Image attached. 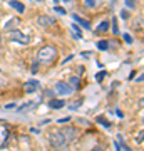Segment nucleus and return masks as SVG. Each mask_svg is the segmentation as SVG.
Wrapping results in <instances>:
<instances>
[{
	"mask_svg": "<svg viewBox=\"0 0 144 151\" xmlns=\"http://www.w3.org/2000/svg\"><path fill=\"white\" fill-rule=\"evenodd\" d=\"M106 76H107V74H106V70H101V72H97V74H96V81H97V82H102Z\"/></svg>",
	"mask_w": 144,
	"mask_h": 151,
	"instance_id": "17",
	"label": "nucleus"
},
{
	"mask_svg": "<svg viewBox=\"0 0 144 151\" xmlns=\"http://www.w3.org/2000/svg\"><path fill=\"white\" fill-rule=\"evenodd\" d=\"M70 27H72V30H74V39H80V30H79V27H77L75 24H72Z\"/></svg>",
	"mask_w": 144,
	"mask_h": 151,
	"instance_id": "18",
	"label": "nucleus"
},
{
	"mask_svg": "<svg viewBox=\"0 0 144 151\" xmlns=\"http://www.w3.org/2000/svg\"><path fill=\"white\" fill-rule=\"evenodd\" d=\"M91 151H104V150H102V148H99V146H96V148H92Z\"/></svg>",
	"mask_w": 144,
	"mask_h": 151,
	"instance_id": "27",
	"label": "nucleus"
},
{
	"mask_svg": "<svg viewBox=\"0 0 144 151\" xmlns=\"http://www.w3.org/2000/svg\"><path fill=\"white\" fill-rule=\"evenodd\" d=\"M85 5H89V7H96V0H85Z\"/></svg>",
	"mask_w": 144,
	"mask_h": 151,
	"instance_id": "21",
	"label": "nucleus"
},
{
	"mask_svg": "<svg viewBox=\"0 0 144 151\" xmlns=\"http://www.w3.org/2000/svg\"><path fill=\"white\" fill-rule=\"evenodd\" d=\"M67 121H70V116H67V118H62V119H59L57 123H67Z\"/></svg>",
	"mask_w": 144,
	"mask_h": 151,
	"instance_id": "24",
	"label": "nucleus"
},
{
	"mask_svg": "<svg viewBox=\"0 0 144 151\" xmlns=\"http://www.w3.org/2000/svg\"><path fill=\"white\" fill-rule=\"evenodd\" d=\"M114 146H116V150L117 151H123V148H121V145H119V141H114Z\"/></svg>",
	"mask_w": 144,
	"mask_h": 151,
	"instance_id": "25",
	"label": "nucleus"
},
{
	"mask_svg": "<svg viewBox=\"0 0 144 151\" xmlns=\"http://www.w3.org/2000/svg\"><path fill=\"white\" fill-rule=\"evenodd\" d=\"M112 30H114V34H117L119 30H117V24H116V19L112 20Z\"/></svg>",
	"mask_w": 144,
	"mask_h": 151,
	"instance_id": "22",
	"label": "nucleus"
},
{
	"mask_svg": "<svg viewBox=\"0 0 144 151\" xmlns=\"http://www.w3.org/2000/svg\"><path fill=\"white\" fill-rule=\"evenodd\" d=\"M35 106H37V103H29V104H24V106H22V108H19L17 109V111H25V109H32V108H35Z\"/></svg>",
	"mask_w": 144,
	"mask_h": 151,
	"instance_id": "15",
	"label": "nucleus"
},
{
	"mask_svg": "<svg viewBox=\"0 0 144 151\" xmlns=\"http://www.w3.org/2000/svg\"><path fill=\"white\" fill-rule=\"evenodd\" d=\"M55 57H57V49L52 47V45L42 47L37 54V59L40 60V62H50V60H54Z\"/></svg>",
	"mask_w": 144,
	"mask_h": 151,
	"instance_id": "1",
	"label": "nucleus"
},
{
	"mask_svg": "<svg viewBox=\"0 0 144 151\" xmlns=\"http://www.w3.org/2000/svg\"><path fill=\"white\" fill-rule=\"evenodd\" d=\"M72 19H74L75 22H79V25H80V27H84V29H91V25H89V22H87V20H84V19H80L79 15H75V14H74V15H72Z\"/></svg>",
	"mask_w": 144,
	"mask_h": 151,
	"instance_id": "10",
	"label": "nucleus"
},
{
	"mask_svg": "<svg viewBox=\"0 0 144 151\" xmlns=\"http://www.w3.org/2000/svg\"><path fill=\"white\" fill-rule=\"evenodd\" d=\"M124 4L128 9H136V0H124Z\"/></svg>",
	"mask_w": 144,
	"mask_h": 151,
	"instance_id": "19",
	"label": "nucleus"
},
{
	"mask_svg": "<svg viewBox=\"0 0 144 151\" xmlns=\"http://www.w3.org/2000/svg\"><path fill=\"white\" fill-rule=\"evenodd\" d=\"M10 40L19 42V44H29L30 42V37L25 35L24 32H20V30H10Z\"/></svg>",
	"mask_w": 144,
	"mask_h": 151,
	"instance_id": "3",
	"label": "nucleus"
},
{
	"mask_svg": "<svg viewBox=\"0 0 144 151\" xmlns=\"http://www.w3.org/2000/svg\"><path fill=\"white\" fill-rule=\"evenodd\" d=\"M97 123L102 124V126H106V128H111V123H109L107 119H104L102 116H99V118H97Z\"/></svg>",
	"mask_w": 144,
	"mask_h": 151,
	"instance_id": "16",
	"label": "nucleus"
},
{
	"mask_svg": "<svg viewBox=\"0 0 144 151\" xmlns=\"http://www.w3.org/2000/svg\"><path fill=\"white\" fill-rule=\"evenodd\" d=\"M37 22H39V25H42V27H50V25L55 24V19L50 15H39Z\"/></svg>",
	"mask_w": 144,
	"mask_h": 151,
	"instance_id": "6",
	"label": "nucleus"
},
{
	"mask_svg": "<svg viewBox=\"0 0 144 151\" xmlns=\"http://www.w3.org/2000/svg\"><path fill=\"white\" fill-rule=\"evenodd\" d=\"M50 143H52V146L54 148H57V150H62L65 145H69L67 143V139H65V136L62 134V133H54L52 136H50Z\"/></svg>",
	"mask_w": 144,
	"mask_h": 151,
	"instance_id": "2",
	"label": "nucleus"
},
{
	"mask_svg": "<svg viewBox=\"0 0 144 151\" xmlns=\"http://www.w3.org/2000/svg\"><path fill=\"white\" fill-rule=\"evenodd\" d=\"M55 91L59 92V94H62V96H70L72 94V87L69 86V82H62V81H59L57 84H55Z\"/></svg>",
	"mask_w": 144,
	"mask_h": 151,
	"instance_id": "4",
	"label": "nucleus"
},
{
	"mask_svg": "<svg viewBox=\"0 0 144 151\" xmlns=\"http://www.w3.org/2000/svg\"><path fill=\"white\" fill-rule=\"evenodd\" d=\"M0 42H2V35H0Z\"/></svg>",
	"mask_w": 144,
	"mask_h": 151,
	"instance_id": "28",
	"label": "nucleus"
},
{
	"mask_svg": "<svg viewBox=\"0 0 144 151\" xmlns=\"http://www.w3.org/2000/svg\"><path fill=\"white\" fill-rule=\"evenodd\" d=\"M65 106V101L62 99H50L49 101V108L50 109H62Z\"/></svg>",
	"mask_w": 144,
	"mask_h": 151,
	"instance_id": "9",
	"label": "nucleus"
},
{
	"mask_svg": "<svg viewBox=\"0 0 144 151\" xmlns=\"http://www.w3.org/2000/svg\"><path fill=\"white\" fill-rule=\"evenodd\" d=\"M19 19H10V22H9V24H5V25H4V29H5V30H12V29L14 27H17V25H19Z\"/></svg>",
	"mask_w": 144,
	"mask_h": 151,
	"instance_id": "11",
	"label": "nucleus"
},
{
	"mask_svg": "<svg viewBox=\"0 0 144 151\" xmlns=\"http://www.w3.org/2000/svg\"><path fill=\"white\" fill-rule=\"evenodd\" d=\"M69 86L72 87V89H79V86H80V79H79V77H70Z\"/></svg>",
	"mask_w": 144,
	"mask_h": 151,
	"instance_id": "12",
	"label": "nucleus"
},
{
	"mask_svg": "<svg viewBox=\"0 0 144 151\" xmlns=\"http://www.w3.org/2000/svg\"><path fill=\"white\" fill-rule=\"evenodd\" d=\"M124 40H126L128 44H131V42H133V39H131V35H129V34H124Z\"/></svg>",
	"mask_w": 144,
	"mask_h": 151,
	"instance_id": "23",
	"label": "nucleus"
},
{
	"mask_svg": "<svg viewBox=\"0 0 144 151\" xmlns=\"http://www.w3.org/2000/svg\"><path fill=\"white\" fill-rule=\"evenodd\" d=\"M107 29H109V22H107V20H104V22H101V24L97 25L96 32H106Z\"/></svg>",
	"mask_w": 144,
	"mask_h": 151,
	"instance_id": "13",
	"label": "nucleus"
},
{
	"mask_svg": "<svg viewBox=\"0 0 144 151\" xmlns=\"http://www.w3.org/2000/svg\"><path fill=\"white\" fill-rule=\"evenodd\" d=\"M60 133L65 136L67 143H72V141L75 139V136H77V131H75L74 128H70V126H67V128H62V129H60Z\"/></svg>",
	"mask_w": 144,
	"mask_h": 151,
	"instance_id": "5",
	"label": "nucleus"
},
{
	"mask_svg": "<svg viewBox=\"0 0 144 151\" xmlns=\"http://www.w3.org/2000/svg\"><path fill=\"white\" fill-rule=\"evenodd\" d=\"M54 10H55V12H59L60 15H65V10H64V9H62V7H55Z\"/></svg>",
	"mask_w": 144,
	"mask_h": 151,
	"instance_id": "20",
	"label": "nucleus"
},
{
	"mask_svg": "<svg viewBox=\"0 0 144 151\" xmlns=\"http://www.w3.org/2000/svg\"><path fill=\"white\" fill-rule=\"evenodd\" d=\"M97 49L107 50V49H109V42H107V40H99V42H97Z\"/></svg>",
	"mask_w": 144,
	"mask_h": 151,
	"instance_id": "14",
	"label": "nucleus"
},
{
	"mask_svg": "<svg viewBox=\"0 0 144 151\" xmlns=\"http://www.w3.org/2000/svg\"><path fill=\"white\" fill-rule=\"evenodd\" d=\"M9 5H10L12 9H15L19 14H24V12H25V5H24L22 2H19V0H10V2H9Z\"/></svg>",
	"mask_w": 144,
	"mask_h": 151,
	"instance_id": "8",
	"label": "nucleus"
},
{
	"mask_svg": "<svg viewBox=\"0 0 144 151\" xmlns=\"http://www.w3.org/2000/svg\"><path fill=\"white\" fill-rule=\"evenodd\" d=\"M64 2H70V0H64Z\"/></svg>",
	"mask_w": 144,
	"mask_h": 151,
	"instance_id": "29",
	"label": "nucleus"
},
{
	"mask_svg": "<svg viewBox=\"0 0 144 151\" xmlns=\"http://www.w3.org/2000/svg\"><path fill=\"white\" fill-rule=\"evenodd\" d=\"M121 17H123V19H128V17H129V14H128L126 10H123V12H121Z\"/></svg>",
	"mask_w": 144,
	"mask_h": 151,
	"instance_id": "26",
	"label": "nucleus"
},
{
	"mask_svg": "<svg viewBox=\"0 0 144 151\" xmlns=\"http://www.w3.org/2000/svg\"><path fill=\"white\" fill-rule=\"evenodd\" d=\"M39 87H40V82L35 81V79H32V81H27L25 84H24V89H25V92H29V94L35 92Z\"/></svg>",
	"mask_w": 144,
	"mask_h": 151,
	"instance_id": "7",
	"label": "nucleus"
}]
</instances>
